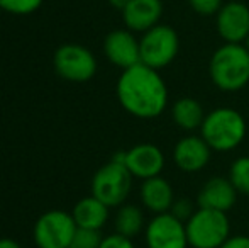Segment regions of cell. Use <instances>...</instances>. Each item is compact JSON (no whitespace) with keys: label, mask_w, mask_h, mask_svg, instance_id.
Instances as JSON below:
<instances>
[{"label":"cell","mask_w":249,"mask_h":248,"mask_svg":"<svg viewBox=\"0 0 249 248\" xmlns=\"http://www.w3.org/2000/svg\"><path fill=\"white\" fill-rule=\"evenodd\" d=\"M212 83L222 92H239L249 83V51L244 44L224 43L209 61Z\"/></svg>","instance_id":"7a4b0ae2"},{"label":"cell","mask_w":249,"mask_h":248,"mask_svg":"<svg viewBox=\"0 0 249 248\" xmlns=\"http://www.w3.org/2000/svg\"><path fill=\"white\" fill-rule=\"evenodd\" d=\"M114 228L115 233L125 236V238L134 240L138 235L144 233L146 218L144 211L136 204H122L117 208V212L114 216Z\"/></svg>","instance_id":"d6986e66"},{"label":"cell","mask_w":249,"mask_h":248,"mask_svg":"<svg viewBox=\"0 0 249 248\" xmlns=\"http://www.w3.org/2000/svg\"><path fill=\"white\" fill-rule=\"evenodd\" d=\"M0 248H22V247L12 238H0Z\"/></svg>","instance_id":"4316f807"},{"label":"cell","mask_w":249,"mask_h":248,"mask_svg":"<svg viewBox=\"0 0 249 248\" xmlns=\"http://www.w3.org/2000/svg\"><path fill=\"white\" fill-rule=\"evenodd\" d=\"M141 63L154 70H163L177 60L180 53V36L168 24H158L139 38Z\"/></svg>","instance_id":"5b68a950"},{"label":"cell","mask_w":249,"mask_h":248,"mask_svg":"<svg viewBox=\"0 0 249 248\" xmlns=\"http://www.w3.org/2000/svg\"><path fill=\"white\" fill-rule=\"evenodd\" d=\"M217 34L224 43L244 44L249 36V7L241 0L224 2L215 16Z\"/></svg>","instance_id":"30bf717a"},{"label":"cell","mask_w":249,"mask_h":248,"mask_svg":"<svg viewBox=\"0 0 249 248\" xmlns=\"http://www.w3.org/2000/svg\"><path fill=\"white\" fill-rule=\"evenodd\" d=\"M144 243L148 248H188L187 226L171 212L154 214L146 223Z\"/></svg>","instance_id":"9c48e42d"},{"label":"cell","mask_w":249,"mask_h":248,"mask_svg":"<svg viewBox=\"0 0 249 248\" xmlns=\"http://www.w3.org/2000/svg\"><path fill=\"white\" fill-rule=\"evenodd\" d=\"M53 65L61 78L75 83L92 80L99 68L95 55L89 48L76 43L61 44L53 57Z\"/></svg>","instance_id":"ba28073f"},{"label":"cell","mask_w":249,"mask_h":248,"mask_svg":"<svg viewBox=\"0 0 249 248\" xmlns=\"http://www.w3.org/2000/svg\"><path fill=\"white\" fill-rule=\"evenodd\" d=\"M104 55L114 66L127 70L141 63L139 39L129 29H114L104 39Z\"/></svg>","instance_id":"8fae6325"},{"label":"cell","mask_w":249,"mask_h":248,"mask_svg":"<svg viewBox=\"0 0 249 248\" xmlns=\"http://www.w3.org/2000/svg\"><path fill=\"white\" fill-rule=\"evenodd\" d=\"M187 2L195 14L203 17H215L217 12L220 10V7L224 5V0H187Z\"/></svg>","instance_id":"603a6c76"},{"label":"cell","mask_w":249,"mask_h":248,"mask_svg":"<svg viewBox=\"0 0 249 248\" xmlns=\"http://www.w3.org/2000/svg\"><path fill=\"white\" fill-rule=\"evenodd\" d=\"M248 235H249V223H248Z\"/></svg>","instance_id":"f546056e"},{"label":"cell","mask_w":249,"mask_h":248,"mask_svg":"<svg viewBox=\"0 0 249 248\" xmlns=\"http://www.w3.org/2000/svg\"><path fill=\"white\" fill-rule=\"evenodd\" d=\"M139 199H141L142 208L154 216L170 212L177 197H175L171 184L164 177L158 175L153 179L142 180L141 187H139Z\"/></svg>","instance_id":"2e32d148"},{"label":"cell","mask_w":249,"mask_h":248,"mask_svg":"<svg viewBox=\"0 0 249 248\" xmlns=\"http://www.w3.org/2000/svg\"><path fill=\"white\" fill-rule=\"evenodd\" d=\"M200 136L217 153H229L244 141L248 124L244 116L234 107H215L207 113Z\"/></svg>","instance_id":"3957f363"},{"label":"cell","mask_w":249,"mask_h":248,"mask_svg":"<svg viewBox=\"0 0 249 248\" xmlns=\"http://www.w3.org/2000/svg\"><path fill=\"white\" fill-rule=\"evenodd\" d=\"M99 248H136L131 238L119 235V233H112V235L104 236Z\"/></svg>","instance_id":"d4e9b609"},{"label":"cell","mask_w":249,"mask_h":248,"mask_svg":"<svg viewBox=\"0 0 249 248\" xmlns=\"http://www.w3.org/2000/svg\"><path fill=\"white\" fill-rule=\"evenodd\" d=\"M237 191L231 184L229 177H210L198 191L197 206L205 209L229 212L237 202Z\"/></svg>","instance_id":"9a60e30c"},{"label":"cell","mask_w":249,"mask_h":248,"mask_svg":"<svg viewBox=\"0 0 249 248\" xmlns=\"http://www.w3.org/2000/svg\"><path fill=\"white\" fill-rule=\"evenodd\" d=\"M212 158V148L200 134H187L173 146V163L185 173L202 172Z\"/></svg>","instance_id":"4fadbf2b"},{"label":"cell","mask_w":249,"mask_h":248,"mask_svg":"<svg viewBox=\"0 0 249 248\" xmlns=\"http://www.w3.org/2000/svg\"><path fill=\"white\" fill-rule=\"evenodd\" d=\"M121 12L125 29L142 34L160 24L164 5L163 0H129Z\"/></svg>","instance_id":"5bb4252c"},{"label":"cell","mask_w":249,"mask_h":248,"mask_svg":"<svg viewBox=\"0 0 249 248\" xmlns=\"http://www.w3.org/2000/svg\"><path fill=\"white\" fill-rule=\"evenodd\" d=\"M71 216L78 228L99 229V231H102V228L108 221L110 208L105 206L95 195H89V197H83L76 202L71 211Z\"/></svg>","instance_id":"e0dca14e"},{"label":"cell","mask_w":249,"mask_h":248,"mask_svg":"<svg viewBox=\"0 0 249 248\" xmlns=\"http://www.w3.org/2000/svg\"><path fill=\"white\" fill-rule=\"evenodd\" d=\"M122 109L138 119H156L168 107V85L160 70L142 63L122 70L115 85Z\"/></svg>","instance_id":"6da1fadb"},{"label":"cell","mask_w":249,"mask_h":248,"mask_svg":"<svg viewBox=\"0 0 249 248\" xmlns=\"http://www.w3.org/2000/svg\"><path fill=\"white\" fill-rule=\"evenodd\" d=\"M104 236L99 229H87L78 228L73 238L71 248H99Z\"/></svg>","instance_id":"7402d4cb"},{"label":"cell","mask_w":249,"mask_h":248,"mask_svg":"<svg viewBox=\"0 0 249 248\" xmlns=\"http://www.w3.org/2000/svg\"><path fill=\"white\" fill-rule=\"evenodd\" d=\"M134 177L127 170V167L110 160L102 165L92 179V195L100 199L108 208H119L125 204L129 194L132 191Z\"/></svg>","instance_id":"8992f818"},{"label":"cell","mask_w":249,"mask_h":248,"mask_svg":"<svg viewBox=\"0 0 249 248\" xmlns=\"http://www.w3.org/2000/svg\"><path fill=\"white\" fill-rule=\"evenodd\" d=\"M44 0H0V9L12 16H29L36 12Z\"/></svg>","instance_id":"44dd1931"},{"label":"cell","mask_w":249,"mask_h":248,"mask_svg":"<svg viewBox=\"0 0 249 248\" xmlns=\"http://www.w3.org/2000/svg\"><path fill=\"white\" fill-rule=\"evenodd\" d=\"M220 248H249V235H231Z\"/></svg>","instance_id":"484cf974"},{"label":"cell","mask_w":249,"mask_h":248,"mask_svg":"<svg viewBox=\"0 0 249 248\" xmlns=\"http://www.w3.org/2000/svg\"><path fill=\"white\" fill-rule=\"evenodd\" d=\"M244 46L248 48V51H249V36L246 38V41H244Z\"/></svg>","instance_id":"f1b7e54d"},{"label":"cell","mask_w":249,"mask_h":248,"mask_svg":"<svg viewBox=\"0 0 249 248\" xmlns=\"http://www.w3.org/2000/svg\"><path fill=\"white\" fill-rule=\"evenodd\" d=\"M190 248H220L231 236V219L227 212L197 208L185 223Z\"/></svg>","instance_id":"277c9868"},{"label":"cell","mask_w":249,"mask_h":248,"mask_svg":"<svg viewBox=\"0 0 249 248\" xmlns=\"http://www.w3.org/2000/svg\"><path fill=\"white\" fill-rule=\"evenodd\" d=\"M195 211H197V208H195L194 201H190L188 197H180V199H175L170 212L175 216V218L180 219V221L187 223L188 219L194 216Z\"/></svg>","instance_id":"cb8c5ba5"},{"label":"cell","mask_w":249,"mask_h":248,"mask_svg":"<svg viewBox=\"0 0 249 248\" xmlns=\"http://www.w3.org/2000/svg\"><path fill=\"white\" fill-rule=\"evenodd\" d=\"M229 180L239 195L249 197V156H239L229 167Z\"/></svg>","instance_id":"ffe728a7"},{"label":"cell","mask_w":249,"mask_h":248,"mask_svg":"<svg viewBox=\"0 0 249 248\" xmlns=\"http://www.w3.org/2000/svg\"><path fill=\"white\" fill-rule=\"evenodd\" d=\"M166 165V158L160 146L153 143H139L125 150V167L134 179L146 180L161 175Z\"/></svg>","instance_id":"7c38bea8"},{"label":"cell","mask_w":249,"mask_h":248,"mask_svg":"<svg viewBox=\"0 0 249 248\" xmlns=\"http://www.w3.org/2000/svg\"><path fill=\"white\" fill-rule=\"evenodd\" d=\"M108 3H110V5L114 7V9L122 10L129 3V0H108Z\"/></svg>","instance_id":"83f0119b"},{"label":"cell","mask_w":249,"mask_h":248,"mask_svg":"<svg viewBox=\"0 0 249 248\" xmlns=\"http://www.w3.org/2000/svg\"><path fill=\"white\" fill-rule=\"evenodd\" d=\"M207 113L203 106L194 97H181L175 100L171 107V119L180 129L187 133L197 131L202 128V123L205 119Z\"/></svg>","instance_id":"ac0fdd59"},{"label":"cell","mask_w":249,"mask_h":248,"mask_svg":"<svg viewBox=\"0 0 249 248\" xmlns=\"http://www.w3.org/2000/svg\"><path fill=\"white\" fill-rule=\"evenodd\" d=\"M76 229L71 212L51 209L37 218L33 229L34 243L37 248H71Z\"/></svg>","instance_id":"52a82bcc"}]
</instances>
